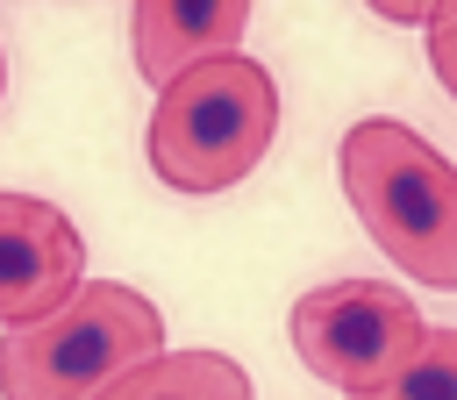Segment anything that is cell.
I'll list each match as a JSON object with an SVG mask.
<instances>
[{
	"label": "cell",
	"mask_w": 457,
	"mask_h": 400,
	"mask_svg": "<svg viewBox=\"0 0 457 400\" xmlns=\"http://www.w3.org/2000/svg\"><path fill=\"white\" fill-rule=\"evenodd\" d=\"M343 193L364 236L421 286L457 293V164L407 121L364 114L336 143Z\"/></svg>",
	"instance_id": "cell-1"
},
{
	"label": "cell",
	"mask_w": 457,
	"mask_h": 400,
	"mask_svg": "<svg viewBox=\"0 0 457 400\" xmlns=\"http://www.w3.org/2000/svg\"><path fill=\"white\" fill-rule=\"evenodd\" d=\"M164 350V314L121 279H86L43 321L0 329V400H100Z\"/></svg>",
	"instance_id": "cell-2"
},
{
	"label": "cell",
	"mask_w": 457,
	"mask_h": 400,
	"mask_svg": "<svg viewBox=\"0 0 457 400\" xmlns=\"http://www.w3.org/2000/svg\"><path fill=\"white\" fill-rule=\"evenodd\" d=\"M271 136H278V86L257 57L236 50V57H214L157 93L143 150L171 193L207 200V193L243 186L264 164Z\"/></svg>",
	"instance_id": "cell-3"
},
{
	"label": "cell",
	"mask_w": 457,
	"mask_h": 400,
	"mask_svg": "<svg viewBox=\"0 0 457 400\" xmlns=\"http://www.w3.org/2000/svg\"><path fill=\"white\" fill-rule=\"evenodd\" d=\"M421 336H428V314L393 279H328V286L293 300V350H300V364L321 386L350 393V400L378 393L421 350Z\"/></svg>",
	"instance_id": "cell-4"
},
{
	"label": "cell",
	"mask_w": 457,
	"mask_h": 400,
	"mask_svg": "<svg viewBox=\"0 0 457 400\" xmlns=\"http://www.w3.org/2000/svg\"><path fill=\"white\" fill-rule=\"evenodd\" d=\"M86 286V243L64 207L36 193H0V329L43 321Z\"/></svg>",
	"instance_id": "cell-5"
},
{
	"label": "cell",
	"mask_w": 457,
	"mask_h": 400,
	"mask_svg": "<svg viewBox=\"0 0 457 400\" xmlns=\"http://www.w3.org/2000/svg\"><path fill=\"white\" fill-rule=\"evenodd\" d=\"M243 29H250V7L243 0H143L129 7V50H136V71L143 86H171L214 57H236L243 50Z\"/></svg>",
	"instance_id": "cell-6"
},
{
	"label": "cell",
	"mask_w": 457,
	"mask_h": 400,
	"mask_svg": "<svg viewBox=\"0 0 457 400\" xmlns=\"http://www.w3.org/2000/svg\"><path fill=\"white\" fill-rule=\"evenodd\" d=\"M100 400H257V386L228 350H157L150 364L121 371Z\"/></svg>",
	"instance_id": "cell-7"
},
{
	"label": "cell",
	"mask_w": 457,
	"mask_h": 400,
	"mask_svg": "<svg viewBox=\"0 0 457 400\" xmlns=\"http://www.w3.org/2000/svg\"><path fill=\"white\" fill-rule=\"evenodd\" d=\"M364 400H457V329H428L421 350Z\"/></svg>",
	"instance_id": "cell-8"
},
{
	"label": "cell",
	"mask_w": 457,
	"mask_h": 400,
	"mask_svg": "<svg viewBox=\"0 0 457 400\" xmlns=\"http://www.w3.org/2000/svg\"><path fill=\"white\" fill-rule=\"evenodd\" d=\"M428 64H436V79L457 93V7H436V14H428Z\"/></svg>",
	"instance_id": "cell-9"
},
{
	"label": "cell",
	"mask_w": 457,
	"mask_h": 400,
	"mask_svg": "<svg viewBox=\"0 0 457 400\" xmlns=\"http://www.w3.org/2000/svg\"><path fill=\"white\" fill-rule=\"evenodd\" d=\"M371 14H378V21H407V29H428V14H436V7H414V0H378Z\"/></svg>",
	"instance_id": "cell-10"
},
{
	"label": "cell",
	"mask_w": 457,
	"mask_h": 400,
	"mask_svg": "<svg viewBox=\"0 0 457 400\" xmlns=\"http://www.w3.org/2000/svg\"><path fill=\"white\" fill-rule=\"evenodd\" d=\"M0 93H7V57H0Z\"/></svg>",
	"instance_id": "cell-11"
}]
</instances>
